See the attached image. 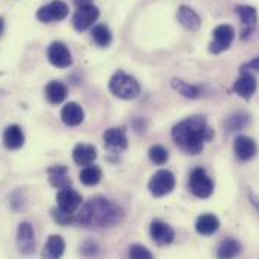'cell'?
<instances>
[{"label":"cell","instance_id":"obj_1","mask_svg":"<svg viewBox=\"0 0 259 259\" xmlns=\"http://www.w3.org/2000/svg\"><path fill=\"white\" fill-rule=\"evenodd\" d=\"M122 211L112 200L97 196L89 199L75 217V222L86 228H107L122 220Z\"/></svg>","mask_w":259,"mask_h":259},{"label":"cell","instance_id":"obj_2","mask_svg":"<svg viewBox=\"0 0 259 259\" xmlns=\"http://www.w3.org/2000/svg\"><path fill=\"white\" fill-rule=\"evenodd\" d=\"M212 130L208 127L203 116H192L180 124H177L172 130V137L175 143L187 154L196 155L202 152L205 142L212 139Z\"/></svg>","mask_w":259,"mask_h":259},{"label":"cell","instance_id":"obj_3","mask_svg":"<svg viewBox=\"0 0 259 259\" xmlns=\"http://www.w3.org/2000/svg\"><path fill=\"white\" fill-rule=\"evenodd\" d=\"M109 88L115 97L122 98V100H133V98L139 97V94H140L139 81L134 77L125 74L124 71H118L113 74V77L110 78Z\"/></svg>","mask_w":259,"mask_h":259},{"label":"cell","instance_id":"obj_4","mask_svg":"<svg viewBox=\"0 0 259 259\" xmlns=\"http://www.w3.org/2000/svg\"><path fill=\"white\" fill-rule=\"evenodd\" d=\"M148 189H149L151 194L155 197L166 196L175 189V175L170 170H164V169L158 170L149 180Z\"/></svg>","mask_w":259,"mask_h":259},{"label":"cell","instance_id":"obj_5","mask_svg":"<svg viewBox=\"0 0 259 259\" xmlns=\"http://www.w3.org/2000/svg\"><path fill=\"white\" fill-rule=\"evenodd\" d=\"M235 38V30L229 24H219L212 30V42L209 44V52L214 55H219L225 50H228Z\"/></svg>","mask_w":259,"mask_h":259},{"label":"cell","instance_id":"obj_6","mask_svg":"<svg viewBox=\"0 0 259 259\" xmlns=\"http://www.w3.org/2000/svg\"><path fill=\"white\" fill-rule=\"evenodd\" d=\"M189 189L196 197L205 199V197H209L214 192V183L203 169H194L190 175Z\"/></svg>","mask_w":259,"mask_h":259},{"label":"cell","instance_id":"obj_7","mask_svg":"<svg viewBox=\"0 0 259 259\" xmlns=\"http://www.w3.org/2000/svg\"><path fill=\"white\" fill-rule=\"evenodd\" d=\"M69 9L68 5L62 0H55L50 2L44 6H41L36 12V18L42 23H53V21H61L66 18Z\"/></svg>","mask_w":259,"mask_h":259},{"label":"cell","instance_id":"obj_8","mask_svg":"<svg viewBox=\"0 0 259 259\" xmlns=\"http://www.w3.org/2000/svg\"><path fill=\"white\" fill-rule=\"evenodd\" d=\"M100 17V11L97 6L94 5H88V6H81L75 11L74 17H72V24L75 27V30L83 32L86 29H89Z\"/></svg>","mask_w":259,"mask_h":259},{"label":"cell","instance_id":"obj_9","mask_svg":"<svg viewBox=\"0 0 259 259\" xmlns=\"http://www.w3.org/2000/svg\"><path fill=\"white\" fill-rule=\"evenodd\" d=\"M17 246L23 255H30L35 252V234L30 223L23 222L17 231Z\"/></svg>","mask_w":259,"mask_h":259},{"label":"cell","instance_id":"obj_10","mask_svg":"<svg viewBox=\"0 0 259 259\" xmlns=\"http://www.w3.org/2000/svg\"><path fill=\"white\" fill-rule=\"evenodd\" d=\"M47 56H49L50 64L58 66V68H66L72 64V58H71L68 47L61 41H55L49 46Z\"/></svg>","mask_w":259,"mask_h":259},{"label":"cell","instance_id":"obj_11","mask_svg":"<svg viewBox=\"0 0 259 259\" xmlns=\"http://www.w3.org/2000/svg\"><path fill=\"white\" fill-rule=\"evenodd\" d=\"M234 152H235L238 160L249 161L256 155L258 146H256L253 139H250L247 136H238L234 142Z\"/></svg>","mask_w":259,"mask_h":259},{"label":"cell","instance_id":"obj_12","mask_svg":"<svg viewBox=\"0 0 259 259\" xmlns=\"http://www.w3.org/2000/svg\"><path fill=\"white\" fill-rule=\"evenodd\" d=\"M56 200H58V206L61 209L68 211V212H74L78 206H81L83 197L77 190H74L71 187H66V189H62L58 193Z\"/></svg>","mask_w":259,"mask_h":259},{"label":"cell","instance_id":"obj_13","mask_svg":"<svg viewBox=\"0 0 259 259\" xmlns=\"http://www.w3.org/2000/svg\"><path fill=\"white\" fill-rule=\"evenodd\" d=\"M235 12L243 23V38L252 35V30L255 29L256 21H258L256 9L253 6H249V5H238L235 8Z\"/></svg>","mask_w":259,"mask_h":259},{"label":"cell","instance_id":"obj_14","mask_svg":"<svg viewBox=\"0 0 259 259\" xmlns=\"http://www.w3.org/2000/svg\"><path fill=\"white\" fill-rule=\"evenodd\" d=\"M256 91V78L250 72H243L234 83V92L244 100H250Z\"/></svg>","mask_w":259,"mask_h":259},{"label":"cell","instance_id":"obj_15","mask_svg":"<svg viewBox=\"0 0 259 259\" xmlns=\"http://www.w3.org/2000/svg\"><path fill=\"white\" fill-rule=\"evenodd\" d=\"M151 237L158 244H170L175 240V231L164 222L155 220L151 223Z\"/></svg>","mask_w":259,"mask_h":259},{"label":"cell","instance_id":"obj_16","mask_svg":"<svg viewBox=\"0 0 259 259\" xmlns=\"http://www.w3.org/2000/svg\"><path fill=\"white\" fill-rule=\"evenodd\" d=\"M74 163L78 166H91L97 158V149L89 143H78L72 151Z\"/></svg>","mask_w":259,"mask_h":259},{"label":"cell","instance_id":"obj_17","mask_svg":"<svg viewBox=\"0 0 259 259\" xmlns=\"http://www.w3.org/2000/svg\"><path fill=\"white\" fill-rule=\"evenodd\" d=\"M194 228H196V232L197 234L208 237V235H212V234H215L219 231L220 222H219V219L214 214L206 212V214H202V215L197 217Z\"/></svg>","mask_w":259,"mask_h":259},{"label":"cell","instance_id":"obj_18","mask_svg":"<svg viewBox=\"0 0 259 259\" xmlns=\"http://www.w3.org/2000/svg\"><path fill=\"white\" fill-rule=\"evenodd\" d=\"M61 118H62V121H64L66 125L74 127V125H78V124L83 122L84 112H83V109H81L80 104L71 101V103H68V104L64 106V109L61 112Z\"/></svg>","mask_w":259,"mask_h":259},{"label":"cell","instance_id":"obj_19","mask_svg":"<svg viewBox=\"0 0 259 259\" xmlns=\"http://www.w3.org/2000/svg\"><path fill=\"white\" fill-rule=\"evenodd\" d=\"M104 143L107 145V148L113 149V151H121L125 149L128 142H127V136L124 128H109L104 133Z\"/></svg>","mask_w":259,"mask_h":259},{"label":"cell","instance_id":"obj_20","mask_svg":"<svg viewBox=\"0 0 259 259\" xmlns=\"http://www.w3.org/2000/svg\"><path fill=\"white\" fill-rule=\"evenodd\" d=\"M3 143L8 149H20L24 145V133L18 125H9L3 133Z\"/></svg>","mask_w":259,"mask_h":259},{"label":"cell","instance_id":"obj_21","mask_svg":"<svg viewBox=\"0 0 259 259\" xmlns=\"http://www.w3.org/2000/svg\"><path fill=\"white\" fill-rule=\"evenodd\" d=\"M65 252V241L61 235H50L42 252V259H61Z\"/></svg>","mask_w":259,"mask_h":259},{"label":"cell","instance_id":"obj_22","mask_svg":"<svg viewBox=\"0 0 259 259\" xmlns=\"http://www.w3.org/2000/svg\"><path fill=\"white\" fill-rule=\"evenodd\" d=\"M178 21L181 23V26H184L189 30H197L202 24L200 17L196 14V11L189 8V6H181L178 9Z\"/></svg>","mask_w":259,"mask_h":259},{"label":"cell","instance_id":"obj_23","mask_svg":"<svg viewBox=\"0 0 259 259\" xmlns=\"http://www.w3.org/2000/svg\"><path fill=\"white\" fill-rule=\"evenodd\" d=\"M241 253V244L234 238L223 240L217 247V259H235Z\"/></svg>","mask_w":259,"mask_h":259},{"label":"cell","instance_id":"obj_24","mask_svg":"<svg viewBox=\"0 0 259 259\" xmlns=\"http://www.w3.org/2000/svg\"><path fill=\"white\" fill-rule=\"evenodd\" d=\"M49 175H50V184L59 190L66 189L71 186V178L68 177V169L65 166H53L49 169Z\"/></svg>","mask_w":259,"mask_h":259},{"label":"cell","instance_id":"obj_25","mask_svg":"<svg viewBox=\"0 0 259 259\" xmlns=\"http://www.w3.org/2000/svg\"><path fill=\"white\" fill-rule=\"evenodd\" d=\"M68 95V88L62 81H50L46 86V97L52 104H61Z\"/></svg>","mask_w":259,"mask_h":259},{"label":"cell","instance_id":"obj_26","mask_svg":"<svg viewBox=\"0 0 259 259\" xmlns=\"http://www.w3.org/2000/svg\"><path fill=\"white\" fill-rule=\"evenodd\" d=\"M101 169L98 166H86L80 172V181L84 186H97L101 181Z\"/></svg>","mask_w":259,"mask_h":259},{"label":"cell","instance_id":"obj_27","mask_svg":"<svg viewBox=\"0 0 259 259\" xmlns=\"http://www.w3.org/2000/svg\"><path fill=\"white\" fill-rule=\"evenodd\" d=\"M92 38L100 47H107L112 42V32L106 24H98L92 29Z\"/></svg>","mask_w":259,"mask_h":259},{"label":"cell","instance_id":"obj_28","mask_svg":"<svg viewBox=\"0 0 259 259\" xmlns=\"http://www.w3.org/2000/svg\"><path fill=\"white\" fill-rule=\"evenodd\" d=\"M172 88L178 92V94H181V95H184V97H187V98H197L199 95H200V91L193 86V84H189V83H186V81H183V80H178V78H174L172 80Z\"/></svg>","mask_w":259,"mask_h":259},{"label":"cell","instance_id":"obj_29","mask_svg":"<svg viewBox=\"0 0 259 259\" xmlns=\"http://www.w3.org/2000/svg\"><path fill=\"white\" fill-rule=\"evenodd\" d=\"M149 158H151L152 163L161 166V164H164V163L169 160V152H167V149L163 148L161 145H154V146L149 149Z\"/></svg>","mask_w":259,"mask_h":259},{"label":"cell","instance_id":"obj_30","mask_svg":"<svg viewBox=\"0 0 259 259\" xmlns=\"http://www.w3.org/2000/svg\"><path fill=\"white\" fill-rule=\"evenodd\" d=\"M52 215H53L55 222H56V223H59V225H62V226H66V225H69V223H74V222H75V215H74V212L64 211V209H61L59 206H58V208H55V209H52Z\"/></svg>","mask_w":259,"mask_h":259},{"label":"cell","instance_id":"obj_31","mask_svg":"<svg viewBox=\"0 0 259 259\" xmlns=\"http://www.w3.org/2000/svg\"><path fill=\"white\" fill-rule=\"evenodd\" d=\"M128 259H154V255L149 249L140 244H134L130 247Z\"/></svg>","mask_w":259,"mask_h":259},{"label":"cell","instance_id":"obj_32","mask_svg":"<svg viewBox=\"0 0 259 259\" xmlns=\"http://www.w3.org/2000/svg\"><path fill=\"white\" fill-rule=\"evenodd\" d=\"M246 124H247V115H244V113L234 115V116H231V118L228 119V122H226L229 131H235V130L243 128Z\"/></svg>","mask_w":259,"mask_h":259},{"label":"cell","instance_id":"obj_33","mask_svg":"<svg viewBox=\"0 0 259 259\" xmlns=\"http://www.w3.org/2000/svg\"><path fill=\"white\" fill-rule=\"evenodd\" d=\"M250 69L259 71V58H255L253 61H250V62H247V64H244L241 66V71H243V72H247V71H250Z\"/></svg>","mask_w":259,"mask_h":259},{"label":"cell","instance_id":"obj_34","mask_svg":"<svg viewBox=\"0 0 259 259\" xmlns=\"http://www.w3.org/2000/svg\"><path fill=\"white\" fill-rule=\"evenodd\" d=\"M75 3L77 8H81V6H88V5H92V0H72Z\"/></svg>","mask_w":259,"mask_h":259},{"label":"cell","instance_id":"obj_35","mask_svg":"<svg viewBox=\"0 0 259 259\" xmlns=\"http://www.w3.org/2000/svg\"><path fill=\"white\" fill-rule=\"evenodd\" d=\"M3 29H5V21H3V18L0 17V35H2Z\"/></svg>","mask_w":259,"mask_h":259}]
</instances>
